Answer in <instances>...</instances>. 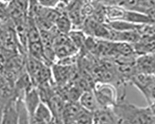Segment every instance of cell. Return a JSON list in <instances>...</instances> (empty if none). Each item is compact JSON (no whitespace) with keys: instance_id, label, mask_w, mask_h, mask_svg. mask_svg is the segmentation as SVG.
<instances>
[{"instance_id":"obj_1","label":"cell","mask_w":155,"mask_h":124,"mask_svg":"<svg viewBox=\"0 0 155 124\" xmlns=\"http://www.w3.org/2000/svg\"><path fill=\"white\" fill-rule=\"evenodd\" d=\"M113 110L117 118L128 120L134 124H155L149 107H142L127 102L125 97L119 99L113 107Z\"/></svg>"},{"instance_id":"obj_2","label":"cell","mask_w":155,"mask_h":124,"mask_svg":"<svg viewBox=\"0 0 155 124\" xmlns=\"http://www.w3.org/2000/svg\"><path fill=\"white\" fill-rule=\"evenodd\" d=\"M93 90L100 107L112 108L119 101L117 90L110 83L97 82Z\"/></svg>"},{"instance_id":"obj_3","label":"cell","mask_w":155,"mask_h":124,"mask_svg":"<svg viewBox=\"0 0 155 124\" xmlns=\"http://www.w3.org/2000/svg\"><path fill=\"white\" fill-rule=\"evenodd\" d=\"M18 99H11L4 106L0 115V124H19Z\"/></svg>"},{"instance_id":"obj_4","label":"cell","mask_w":155,"mask_h":124,"mask_svg":"<svg viewBox=\"0 0 155 124\" xmlns=\"http://www.w3.org/2000/svg\"><path fill=\"white\" fill-rule=\"evenodd\" d=\"M30 124H54V117L49 107L41 102L34 113L29 117Z\"/></svg>"},{"instance_id":"obj_5","label":"cell","mask_w":155,"mask_h":124,"mask_svg":"<svg viewBox=\"0 0 155 124\" xmlns=\"http://www.w3.org/2000/svg\"><path fill=\"white\" fill-rule=\"evenodd\" d=\"M22 101L29 117L34 113L38 105L42 102L38 90L33 86L24 93Z\"/></svg>"},{"instance_id":"obj_6","label":"cell","mask_w":155,"mask_h":124,"mask_svg":"<svg viewBox=\"0 0 155 124\" xmlns=\"http://www.w3.org/2000/svg\"><path fill=\"white\" fill-rule=\"evenodd\" d=\"M96 124H117V119L112 108L100 107L93 113Z\"/></svg>"},{"instance_id":"obj_7","label":"cell","mask_w":155,"mask_h":124,"mask_svg":"<svg viewBox=\"0 0 155 124\" xmlns=\"http://www.w3.org/2000/svg\"><path fill=\"white\" fill-rule=\"evenodd\" d=\"M135 69L138 73L154 74L155 55L148 54L140 57L136 61Z\"/></svg>"},{"instance_id":"obj_8","label":"cell","mask_w":155,"mask_h":124,"mask_svg":"<svg viewBox=\"0 0 155 124\" xmlns=\"http://www.w3.org/2000/svg\"><path fill=\"white\" fill-rule=\"evenodd\" d=\"M78 103L83 109L93 113L100 108L93 90L84 91L79 97Z\"/></svg>"},{"instance_id":"obj_9","label":"cell","mask_w":155,"mask_h":124,"mask_svg":"<svg viewBox=\"0 0 155 124\" xmlns=\"http://www.w3.org/2000/svg\"><path fill=\"white\" fill-rule=\"evenodd\" d=\"M74 122L75 124H93V113L82 108L77 115Z\"/></svg>"},{"instance_id":"obj_10","label":"cell","mask_w":155,"mask_h":124,"mask_svg":"<svg viewBox=\"0 0 155 124\" xmlns=\"http://www.w3.org/2000/svg\"><path fill=\"white\" fill-rule=\"evenodd\" d=\"M68 36L77 49L81 47L86 41L84 35L80 31H71L68 34Z\"/></svg>"},{"instance_id":"obj_11","label":"cell","mask_w":155,"mask_h":124,"mask_svg":"<svg viewBox=\"0 0 155 124\" xmlns=\"http://www.w3.org/2000/svg\"><path fill=\"white\" fill-rule=\"evenodd\" d=\"M41 6L45 8L55 9L60 4V0H35Z\"/></svg>"},{"instance_id":"obj_12","label":"cell","mask_w":155,"mask_h":124,"mask_svg":"<svg viewBox=\"0 0 155 124\" xmlns=\"http://www.w3.org/2000/svg\"><path fill=\"white\" fill-rule=\"evenodd\" d=\"M146 14L150 18L153 24H155V0H153L152 3L146 11Z\"/></svg>"},{"instance_id":"obj_13","label":"cell","mask_w":155,"mask_h":124,"mask_svg":"<svg viewBox=\"0 0 155 124\" xmlns=\"http://www.w3.org/2000/svg\"><path fill=\"white\" fill-rule=\"evenodd\" d=\"M8 16L7 4L0 2V20H2Z\"/></svg>"},{"instance_id":"obj_14","label":"cell","mask_w":155,"mask_h":124,"mask_svg":"<svg viewBox=\"0 0 155 124\" xmlns=\"http://www.w3.org/2000/svg\"><path fill=\"white\" fill-rule=\"evenodd\" d=\"M151 112V114L153 115V116L154 117V119H155V101L153 102L152 103H151L149 106H148Z\"/></svg>"},{"instance_id":"obj_15","label":"cell","mask_w":155,"mask_h":124,"mask_svg":"<svg viewBox=\"0 0 155 124\" xmlns=\"http://www.w3.org/2000/svg\"><path fill=\"white\" fill-rule=\"evenodd\" d=\"M73 1L74 0H60V3L65 6H67Z\"/></svg>"},{"instance_id":"obj_16","label":"cell","mask_w":155,"mask_h":124,"mask_svg":"<svg viewBox=\"0 0 155 124\" xmlns=\"http://www.w3.org/2000/svg\"><path fill=\"white\" fill-rule=\"evenodd\" d=\"M97 1H98L100 3H103L104 4H106L107 6L110 5V0H97Z\"/></svg>"},{"instance_id":"obj_17","label":"cell","mask_w":155,"mask_h":124,"mask_svg":"<svg viewBox=\"0 0 155 124\" xmlns=\"http://www.w3.org/2000/svg\"><path fill=\"white\" fill-rule=\"evenodd\" d=\"M12 1V0H0V2H3L4 3H6V4H8L9 3H10Z\"/></svg>"},{"instance_id":"obj_18","label":"cell","mask_w":155,"mask_h":124,"mask_svg":"<svg viewBox=\"0 0 155 124\" xmlns=\"http://www.w3.org/2000/svg\"><path fill=\"white\" fill-rule=\"evenodd\" d=\"M93 124H96V123H93Z\"/></svg>"}]
</instances>
